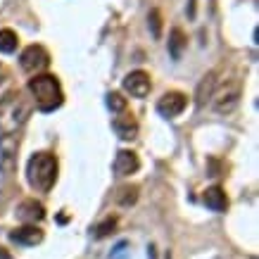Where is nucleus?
Wrapping results in <instances>:
<instances>
[{
	"label": "nucleus",
	"instance_id": "nucleus-1",
	"mask_svg": "<svg viewBox=\"0 0 259 259\" xmlns=\"http://www.w3.org/2000/svg\"><path fill=\"white\" fill-rule=\"evenodd\" d=\"M29 114H31V100L22 91H10V93L3 95V100H0V128L5 136L17 131L26 121Z\"/></svg>",
	"mask_w": 259,
	"mask_h": 259
},
{
	"label": "nucleus",
	"instance_id": "nucleus-2",
	"mask_svg": "<svg viewBox=\"0 0 259 259\" xmlns=\"http://www.w3.org/2000/svg\"><path fill=\"white\" fill-rule=\"evenodd\" d=\"M29 93L33 95V105L40 112H53L64 102L62 86L53 74H40V76L29 79Z\"/></svg>",
	"mask_w": 259,
	"mask_h": 259
},
{
	"label": "nucleus",
	"instance_id": "nucleus-3",
	"mask_svg": "<svg viewBox=\"0 0 259 259\" xmlns=\"http://www.w3.org/2000/svg\"><path fill=\"white\" fill-rule=\"evenodd\" d=\"M26 179H29V186H31L33 190L48 193L57 181V157L50 155V152H36V155L29 159Z\"/></svg>",
	"mask_w": 259,
	"mask_h": 259
},
{
	"label": "nucleus",
	"instance_id": "nucleus-4",
	"mask_svg": "<svg viewBox=\"0 0 259 259\" xmlns=\"http://www.w3.org/2000/svg\"><path fill=\"white\" fill-rule=\"evenodd\" d=\"M212 98H214V110L217 112H221V114L233 112L238 107V102H240V79L226 81V86L219 88Z\"/></svg>",
	"mask_w": 259,
	"mask_h": 259
},
{
	"label": "nucleus",
	"instance_id": "nucleus-5",
	"mask_svg": "<svg viewBox=\"0 0 259 259\" xmlns=\"http://www.w3.org/2000/svg\"><path fill=\"white\" fill-rule=\"evenodd\" d=\"M19 62H22V69L26 74H38L50 64V55H48V50L43 46H29L22 53Z\"/></svg>",
	"mask_w": 259,
	"mask_h": 259
},
{
	"label": "nucleus",
	"instance_id": "nucleus-6",
	"mask_svg": "<svg viewBox=\"0 0 259 259\" xmlns=\"http://www.w3.org/2000/svg\"><path fill=\"white\" fill-rule=\"evenodd\" d=\"M186 105H188V98L179 91H169L159 98L157 102V112L162 117H179L181 112L186 110Z\"/></svg>",
	"mask_w": 259,
	"mask_h": 259
},
{
	"label": "nucleus",
	"instance_id": "nucleus-7",
	"mask_svg": "<svg viewBox=\"0 0 259 259\" xmlns=\"http://www.w3.org/2000/svg\"><path fill=\"white\" fill-rule=\"evenodd\" d=\"M152 88V81H150V74L145 71H131L124 79V91L131 93L134 98H145Z\"/></svg>",
	"mask_w": 259,
	"mask_h": 259
},
{
	"label": "nucleus",
	"instance_id": "nucleus-8",
	"mask_svg": "<svg viewBox=\"0 0 259 259\" xmlns=\"http://www.w3.org/2000/svg\"><path fill=\"white\" fill-rule=\"evenodd\" d=\"M46 217V209L43 204L36 202V200H24L19 207H17V219L24 221L26 226H36V221H43Z\"/></svg>",
	"mask_w": 259,
	"mask_h": 259
},
{
	"label": "nucleus",
	"instance_id": "nucleus-9",
	"mask_svg": "<svg viewBox=\"0 0 259 259\" xmlns=\"http://www.w3.org/2000/svg\"><path fill=\"white\" fill-rule=\"evenodd\" d=\"M141 166V159L136 152L131 150H119L117 152V159H114V174L117 176H131V174L138 171Z\"/></svg>",
	"mask_w": 259,
	"mask_h": 259
},
{
	"label": "nucleus",
	"instance_id": "nucleus-10",
	"mask_svg": "<svg viewBox=\"0 0 259 259\" xmlns=\"http://www.w3.org/2000/svg\"><path fill=\"white\" fill-rule=\"evenodd\" d=\"M114 131L119 134V138L131 141V138H136V134H138V121H136V117L131 112L124 110L117 119H114Z\"/></svg>",
	"mask_w": 259,
	"mask_h": 259
},
{
	"label": "nucleus",
	"instance_id": "nucleus-11",
	"mask_svg": "<svg viewBox=\"0 0 259 259\" xmlns=\"http://www.w3.org/2000/svg\"><path fill=\"white\" fill-rule=\"evenodd\" d=\"M10 238H12L17 245L31 247V245H38L40 240H43V231H40L38 226H22V228H17V231H12Z\"/></svg>",
	"mask_w": 259,
	"mask_h": 259
},
{
	"label": "nucleus",
	"instance_id": "nucleus-12",
	"mask_svg": "<svg viewBox=\"0 0 259 259\" xmlns=\"http://www.w3.org/2000/svg\"><path fill=\"white\" fill-rule=\"evenodd\" d=\"M202 200L212 212H226V207H228V197H226V193H224V188H219V186L204 190Z\"/></svg>",
	"mask_w": 259,
	"mask_h": 259
},
{
	"label": "nucleus",
	"instance_id": "nucleus-13",
	"mask_svg": "<svg viewBox=\"0 0 259 259\" xmlns=\"http://www.w3.org/2000/svg\"><path fill=\"white\" fill-rule=\"evenodd\" d=\"M214 88H217V71H209L207 76H202V81H200V86L195 91L197 105H204V102L209 100L214 95Z\"/></svg>",
	"mask_w": 259,
	"mask_h": 259
},
{
	"label": "nucleus",
	"instance_id": "nucleus-14",
	"mask_svg": "<svg viewBox=\"0 0 259 259\" xmlns=\"http://www.w3.org/2000/svg\"><path fill=\"white\" fill-rule=\"evenodd\" d=\"M17 43H19V38L12 29H0V53H15Z\"/></svg>",
	"mask_w": 259,
	"mask_h": 259
},
{
	"label": "nucleus",
	"instance_id": "nucleus-15",
	"mask_svg": "<svg viewBox=\"0 0 259 259\" xmlns=\"http://www.w3.org/2000/svg\"><path fill=\"white\" fill-rule=\"evenodd\" d=\"M183 46H186V36H183V31H181V29H174L171 36H169V53H171L174 57H181Z\"/></svg>",
	"mask_w": 259,
	"mask_h": 259
},
{
	"label": "nucleus",
	"instance_id": "nucleus-16",
	"mask_svg": "<svg viewBox=\"0 0 259 259\" xmlns=\"http://www.w3.org/2000/svg\"><path fill=\"white\" fill-rule=\"evenodd\" d=\"M107 105L112 112H124L126 110V98L121 93H110L107 95Z\"/></svg>",
	"mask_w": 259,
	"mask_h": 259
},
{
	"label": "nucleus",
	"instance_id": "nucleus-17",
	"mask_svg": "<svg viewBox=\"0 0 259 259\" xmlns=\"http://www.w3.org/2000/svg\"><path fill=\"white\" fill-rule=\"evenodd\" d=\"M148 22H150V29H152V36L159 38V36H162V17H159L157 10H152V12H150Z\"/></svg>",
	"mask_w": 259,
	"mask_h": 259
},
{
	"label": "nucleus",
	"instance_id": "nucleus-18",
	"mask_svg": "<svg viewBox=\"0 0 259 259\" xmlns=\"http://www.w3.org/2000/svg\"><path fill=\"white\" fill-rule=\"evenodd\" d=\"M136 197H138V188H136V186H131V188H121L119 202L124 204V207H128V204H134V202H136Z\"/></svg>",
	"mask_w": 259,
	"mask_h": 259
},
{
	"label": "nucleus",
	"instance_id": "nucleus-19",
	"mask_svg": "<svg viewBox=\"0 0 259 259\" xmlns=\"http://www.w3.org/2000/svg\"><path fill=\"white\" fill-rule=\"evenodd\" d=\"M114 226H117V219H112V217H110V219H107V221H102L100 226L95 228V236H98V238L110 236L112 231H114Z\"/></svg>",
	"mask_w": 259,
	"mask_h": 259
},
{
	"label": "nucleus",
	"instance_id": "nucleus-20",
	"mask_svg": "<svg viewBox=\"0 0 259 259\" xmlns=\"http://www.w3.org/2000/svg\"><path fill=\"white\" fill-rule=\"evenodd\" d=\"M0 259H12V257H10L8 252H5V250H3V247H0Z\"/></svg>",
	"mask_w": 259,
	"mask_h": 259
}]
</instances>
